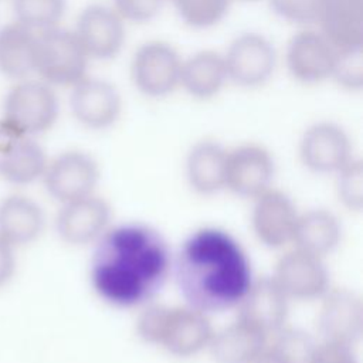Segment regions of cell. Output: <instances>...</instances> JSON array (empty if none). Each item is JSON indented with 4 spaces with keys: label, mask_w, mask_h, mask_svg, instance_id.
I'll return each instance as SVG.
<instances>
[{
    "label": "cell",
    "mask_w": 363,
    "mask_h": 363,
    "mask_svg": "<svg viewBox=\"0 0 363 363\" xmlns=\"http://www.w3.org/2000/svg\"><path fill=\"white\" fill-rule=\"evenodd\" d=\"M285 60L296 81L318 84L332 77L336 48L320 31L302 30L288 43Z\"/></svg>",
    "instance_id": "11"
},
{
    "label": "cell",
    "mask_w": 363,
    "mask_h": 363,
    "mask_svg": "<svg viewBox=\"0 0 363 363\" xmlns=\"http://www.w3.org/2000/svg\"><path fill=\"white\" fill-rule=\"evenodd\" d=\"M340 235L342 228L336 216L328 210L316 208L298 214L292 241L298 250L322 258L339 244Z\"/></svg>",
    "instance_id": "25"
},
{
    "label": "cell",
    "mask_w": 363,
    "mask_h": 363,
    "mask_svg": "<svg viewBox=\"0 0 363 363\" xmlns=\"http://www.w3.org/2000/svg\"><path fill=\"white\" fill-rule=\"evenodd\" d=\"M179 52L167 43L149 41L133 54L130 74L135 86L149 98H163L180 85Z\"/></svg>",
    "instance_id": "5"
},
{
    "label": "cell",
    "mask_w": 363,
    "mask_h": 363,
    "mask_svg": "<svg viewBox=\"0 0 363 363\" xmlns=\"http://www.w3.org/2000/svg\"><path fill=\"white\" fill-rule=\"evenodd\" d=\"M277 337L269 347L279 363H312L318 343L313 337L295 328L279 329Z\"/></svg>",
    "instance_id": "28"
},
{
    "label": "cell",
    "mask_w": 363,
    "mask_h": 363,
    "mask_svg": "<svg viewBox=\"0 0 363 363\" xmlns=\"http://www.w3.org/2000/svg\"><path fill=\"white\" fill-rule=\"evenodd\" d=\"M319 31L336 48H363V0H318Z\"/></svg>",
    "instance_id": "20"
},
{
    "label": "cell",
    "mask_w": 363,
    "mask_h": 363,
    "mask_svg": "<svg viewBox=\"0 0 363 363\" xmlns=\"http://www.w3.org/2000/svg\"><path fill=\"white\" fill-rule=\"evenodd\" d=\"M227 150L214 140L196 143L186 160V174L190 186L201 194H213L225 187Z\"/></svg>",
    "instance_id": "24"
},
{
    "label": "cell",
    "mask_w": 363,
    "mask_h": 363,
    "mask_svg": "<svg viewBox=\"0 0 363 363\" xmlns=\"http://www.w3.org/2000/svg\"><path fill=\"white\" fill-rule=\"evenodd\" d=\"M296 218L295 204L285 193L268 189L255 197L252 228L267 247L279 248L292 241Z\"/></svg>",
    "instance_id": "18"
},
{
    "label": "cell",
    "mask_w": 363,
    "mask_h": 363,
    "mask_svg": "<svg viewBox=\"0 0 363 363\" xmlns=\"http://www.w3.org/2000/svg\"><path fill=\"white\" fill-rule=\"evenodd\" d=\"M16 268V248L0 237V288L6 286L13 279Z\"/></svg>",
    "instance_id": "36"
},
{
    "label": "cell",
    "mask_w": 363,
    "mask_h": 363,
    "mask_svg": "<svg viewBox=\"0 0 363 363\" xmlns=\"http://www.w3.org/2000/svg\"><path fill=\"white\" fill-rule=\"evenodd\" d=\"M299 155L303 164L313 172L337 173L352 160V145L343 128L332 122H319L302 135Z\"/></svg>",
    "instance_id": "14"
},
{
    "label": "cell",
    "mask_w": 363,
    "mask_h": 363,
    "mask_svg": "<svg viewBox=\"0 0 363 363\" xmlns=\"http://www.w3.org/2000/svg\"><path fill=\"white\" fill-rule=\"evenodd\" d=\"M95 242L89 278L105 302L119 308L142 305L164 285L172 258L167 242L155 228L122 224L108 228Z\"/></svg>",
    "instance_id": "1"
},
{
    "label": "cell",
    "mask_w": 363,
    "mask_h": 363,
    "mask_svg": "<svg viewBox=\"0 0 363 363\" xmlns=\"http://www.w3.org/2000/svg\"><path fill=\"white\" fill-rule=\"evenodd\" d=\"M223 57L228 79L245 88L265 84L277 67L274 44L258 33L238 35Z\"/></svg>",
    "instance_id": "6"
},
{
    "label": "cell",
    "mask_w": 363,
    "mask_h": 363,
    "mask_svg": "<svg viewBox=\"0 0 363 363\" xmlns=\"http://www.w3.org/2000/svg\"><path fill=\"white\" fill-rule=\"evenodd\" d=\"M89 58L111 60L125 43V21L108 6L91 4L78 16L74 30Z\"/></svg>",
    "instance_id": "9"
},
{
    "label": "cell",
    "mask_w": 363,
    "mask_h": 363,
    "mask_svg": "<svg viewBox=\"0 0 363 363\" xmlns=\"http://www.w3.org/2000/svg\"><path fill=\"white\" fill-rule=\"evenodd\" d=\"M251 363H279V362L277 360L274 353L268 347H265V350L261 352Z\"/></svg>",
    "instance_id": "37"
},
{
    "label": "cell",
    "mask_w": 363,
    "mask_h": 363,
    "mask_svg": "<svg viewBox=\"0 0 363 363\" xmlns=\"http://www.w3.org/2000/svg\"><path fill=\"white\" fill-rule=\"evenodd\" d=\"M362 329L360 298L349 289H328L319 312V330L323 340L353 345L362 336Z\"/></svg>",
    "instance_id": "19"
},
{
    "label": "cell",
    "mask_w": 363,
    "mask_h": 363,
    "mask_svg": "<svg viewBox=\"0 0 363 363\" xmlns=\"http://www.w3.org/2000/svg\"><path fill=\"white\" fill-rule=\"evenodd\" d=\"M88 60L74 31L57 26L35 34L34 71L48 85H75L86 77Z\"/></svg>",
    "instance_id": "3"
},
{
    "label": "cell",
    "mask_w": 363,
    "mask_h": 363,
    "mask_svg": "<svg viewBox=\"0 0 363 363\" xmlns=\"http://www.w3.org/2000/svg\"><path fill=\"white\" fill-rule=\"evenodd\" d=\"M337 194L350 210H360L363 204V166L352 159L337 172Z\"/></svg>",
    "instance_id": "30"
},
{
    "label": "cell",
    "mask_w": 363,
    "mask_h": 363,
    "mask_svg": "<svg viewBox=\"0 0 363 363\" xmlns=\"http://www.w3.org/2000/svg\"><path fill=\"white\" fill-rule=\"evenodd\" d=\"M272 278L289 299H315L329 289V275L322 258L298 248L278 261Z\"/></svg>",
    "instance_id": "15"
},
{
    "label": "cell",
    "mask_w": 363,
    "mask_h": 363,
    "mask_svg": "<svg viewBox=\"0 0 363 363\" xmlns=\"http://www.w3.org/2000/svg\"><path fill=\"white\" fill-rule=\"evenodd\" d=\"M180 18L193 28H208L220 23L230 9L231 0H166Z\"/></svg>",
    "instance_id": "29"
},
{
    "label": "cell",
    "mask_w": 363,
    "mask_h": 363,
    "mask_svg": "<svg viewBox=\"0 0 363 363\" xmlns=\"http://www.w3.org/2000/svg\"><path fill=\"white\" fill-rule=\"evenodd\" d=\"M267 347V335L237 320L214 333L208 349L217 363H251Z\"/></svg>",
    "instance_id": "22"
},
{
    "label": "cell",
    "mask_w": 363,
    "mask_h": 363,
    "mask_svg": "<svg viewBox=\"0 0 363 363\" xmlns=\"http://www.w3.org/2000/svg\"><path fill=\"white\" fill-rule=\"evenodd\" d=\"M111 221L109 204L94 193L61 204L55 218V228L62 241L71 245L95 242Z\"/></svg>",
    "instance_id": "10"
},
{
    "label": "cell",
    "mask_w": 363,
    "mask_h": 363,
    "mask_svg": "<svg viewBox=\"0 0 363 363\" xmlns=\"http://www.w3.org/2000/svg\"><path fill=\"white\" fill-rule=\"evenodd\" d=\"M41 179L48 194L62 204L94 193L99 166L91 155L68 150L47 163Z\"/></svg>",
    "instance_id": "7"
},
{
    "label": "cell",
    "mask_w": 363,
    "mask_h": 363,
    "mask_svg": "<svg viewBox=\"0 0 363 363\" xmlns=\"http://www.w3.org/2000/svg\"><path fill=\"white\" fill-rule=\"evenodd\" d=\"M44 225V211L31 197L14 193L0 200V237L14 248L34 242Z\"/></svg>",
    "instance_id": "21"
},
{
    "label": "cell",
    "mask_w": 363,
    "mask_h": 363,
    "mask_svg": "<svg viewBox=\"0 0 363 363\" xmlns=\"http://www.w3.org/2000/svg\"><path fill=\"white\" fill-rule=\"evenodd\" d=\"M289 298L271 278L252 281L238 302V320H242L267 336L284 328Z\"/></svg>",
    "instance_id": "17"
},
{
    "label": "cell",
    "mask_w": 363,
    "mask_h": 363,
    "mask_svg": "<svg viewBox=\"0 0 363 363\" xmlns=\"http://www.w3.org/2000/svg\"><path fill=\"white\" fill-rule=\"evenodd\" d=\"M69 106L81 125L99 130L112 126L118 121L122 111V99L111 82L85 77L72 85Z\"/></svg>",
    "instance_id": "12"
},
{
    "label": "cell",
    "mask_w": 363,
    "mask_h": 363,
    "mask_svg": "<svg viewBox=\"0 0 363 363\" xmlns=\"http://www.w3.org/2000/svg\"><path fill=\"white\" fill-rule=\"evenodd\" d=\"M60 112L58 98L44 81H23L14 85L3 104V122L24 136L48 130Z\"/></svg>",
    "instance_id": "4"
},
{
    "label": "cell",
    "mask_w": 363,
    "mask_h": 363,
    "mask_svg": "<svg viewBox=\"0 0 363 363\" xmlns=\"http://www.w3.org/2000/svg\"><path fill=\"white\" fill-rule=\"evenodd\" d=\"M274 160L269 152L254 143L227 150L225 187L242 197H257L269 189Z\"/></svg>",
    "instance_id": "13"
},
{
    "label": "cell",
    "mask_w": 363,
    "mask_h": 363,
    "mask_svg": "<svg viewBox=\"0 0 363 363\" xmlns=\"http://www.w3.org/2000/svg\"><path fill=\"white\" fill-rule=\"evenodd\" d=\"M272 11L285 21L309 26L318 18V0H269Z\"/></svg>",
    "instance_id": "32"
},
{
    "label": "cell",
    "mask_w": 363,
    "mask_h": 363,
    "mask_svg": "<svg viewBox=\"0 0 363 363\" xmlns=\"http://www.w3.org/2000/svg\"><path fill=\"white\" fill-rule=\"evenodd\" d=\"M166 0H113V10L123 21L146 23L153 20Z\"/></svg>",
    "instance_id": "33"
},
{
    "label": "cell",
    "mask_w": 363,
    "mask_h": 363,
    "mask_svg": "<svg viewBox=\"0 0 363 363\" xmlns=\"http://www.w3.org/2000/svg\"><path fill=\"white\" fill-rule=\"evenodd\" d=\"M174 275L189 306L206 313L237 306L252 282L247 252L227 231L201 228L180 247Z\"/></svg>",
    "instance_id": "2"
},
{
    "label": "cell",
    "mask_w": 363,
    "mask_h": 363,
    "mask_svg": "<svg viewBox=\"0 0 363 363\" xmlns=\"http://www.w3.org/2000/svg\"><path fill=\"white\" fill-rule=\"evenodd\" d=\"M167 309L169 306L164 305H150L140 313L136 323V330L145 342L159 345Z\"/></svg>",
    "instance_id": "34"
},
{
    "label": "cell",
    "mask_w": 363,
    "mask_h": 363,
    "mask_svg": "<svg viewBox=\"0 0 363 363\" xmlns=\"http://www.w3.org/2000/svg\"><path fill=\"white\" fill-rule=\"evenodd\" d=\"M346 89H360L363 85V48L336 51L332 77Z\"/></svg>",
    "instance_id": "31"
},
{
    "label": "cell",
    "mask_w": 363,
    "mask_h": 363,
    "mask_svg": "<svg viewBox=\"0 0 363 363\" xmlns=\"http://www.w3.org/2000/svg\"><path fill=\"white\" fill-rule=\"evenodd\" d=\"M312 363H359L352 345L323 340L316 346Z\"/></svg>",
    "instance_id": "35"
},
{
    "label": "cell",
    "mask_w": 363,
    "mask_h": 363,
    "mask_svg": "<svg viewBox=\"0 0 363 363\" xmlns=\"http://www.w3.org/2000/svg\"><path fill=\"white\" fill-rule=\"evenodd\" d=\"M65 0H13L17 21L33 31L57 27L65 13Z\"/></svg>",
    "instance_id": "27"
},
{
    "label": "cell",
    "mask_w": 363,
    "mask_h": 363,
    "mask_svg": "<svg viewBox=\"0 0 363 363\" xmlns=\"http://www.w3.org/2000/svg\"><path fill=\"white\" fill-rule=\"evenodd\" d=\"M47 156L41 145L0 121V179L14 186H26L40 180L47 167Z\"/></svg>",
    "instance_id": "8"
},
{
    "label": "cell",
    "mask_w": 363,
    "mask_h": 363,
    "mask_svg": "<svg viewBox=\"0 0 363 363\" xmlns=\"http://www.w3.org/2000/svg\"><path fill=\"white\" fill-rule=\"evenodd\" d=\"M214 335L206 312L193 306H169L159 345L169 353L187 357L208 347Z\"/></svg>",
    "instance_id": "16"
},
{
    "label": "cell",
    "mask_w": 363,
    "mask_h": 363,
    "mask_svg": "<svg viewBox=\"0 0 363 363\" xmlns=\"http://www.w3.org/2000/svg\"><path fill=\"white\" fill-rule=\"evenodd\" d=\"M227 81L224 57L216 51H199L182 62L180 85L196 99L216 96Z\"/></svg>",
    "instance_id": "23"
},
{
    "label": "cell",
    "mask_w": 363,
    "mask_h": 363,
    "mask_svg": "<svg viewBox=\"0 0 363 363\" xmlns=\"http://www.w3.org/2000/svg\"><path fill=\"white\" fill-rule=\"evenodd\" d=\"M35 31L18 21L0 28V72L24 78L34 71Z\"/></svg>",
    "instance_id": "26"
}]
</instances>
